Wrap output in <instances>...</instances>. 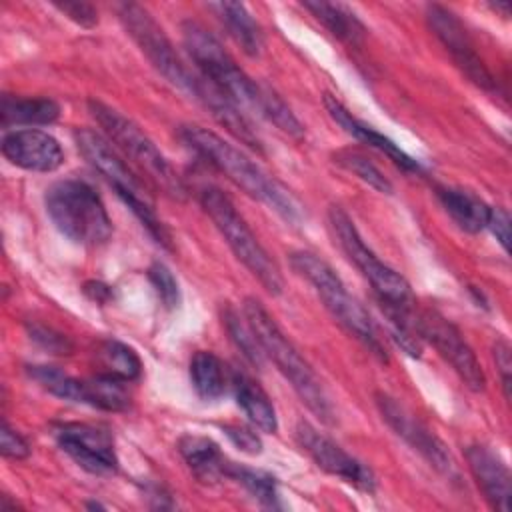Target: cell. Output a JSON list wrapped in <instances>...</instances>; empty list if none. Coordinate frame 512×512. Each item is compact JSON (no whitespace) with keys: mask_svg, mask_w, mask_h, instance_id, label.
Listing matches in <instances>:
<instances>
[{"mask_svg":"<svg viewBox=\"0 0 512 512\" xmlns=\"http://www.w3.org/2000/svg\"><path fill=\"white\" fill-rule=\"evenodd\" d=\"M178 136L190 150H194L210 166L222 172L248 196L270 206L286 222H300L302 212L296 198L276 178L268 176L256 162L242 154L236 146L220 138L216 132L194 124L180 126Z\"/></svg>","mask_w":512,"mask_h":512,"instance_id":"obj_1","label":"cell"},{"mask_svg":"<svg viewBox=\"0 0 512 512\" xmlns=\"http://www.w3.org/2000/svg\"><path fill=\"white\" fill-rule=\"evenodd\" d=\"M244 316L264 356H268L276 364V368L290 382V386L294 388L302 404H306V408L314 416H318L324 424H332L334 408L330 404V398L322 382L314 374L312 366L302 358V354L290 342V338L280 330V326L270 316V312L256 298H246Z\"/></svg>","mask_w":512,"mask_h":512,"instance_id":"obj_2","label":"cell"},{"mask_svg":"<svg viewBox=\"0 0 512 512\" xmlns=\"http://www.w3.org/2000/svg\"><path fill=\"white\" fill-rule=\"evenodd\" d=\"M182 42L200 70V76L210 82L216 90H220L228 100H232L238 108H250L256 114L262 112L266 94L270 88L260 86L252 80L228 54V50L220 44V40L208 32L204 26L192 20L182 22Z\"/></svg>","mask_w":512,"mask_h":512,"instance_id":"obj_3","label":"cell"},{"mask_svg":"<svg viewBox=\"0 0 512 512\" xmlns=\"http://www.w3.org/2000/svg\"><path fill=\"white\" fill-rule=\"evenodd\" d=\"M76 146L84 160L98 172L102 178L116 190L120 200L130 208V212L140 220V224L148 230V234L166 250H172V238L168 228L156 216L148 194L142 190V184L126 164L124 156L110 144L102 134L80 128L74 132Z\"/></svg>","mask_w":512,"mask_h":512,"instance_id":"obj_4","label":"cell"},{"mask_svg":"<svg viewBox=\"0 0 512 512\" xmlns=\"http://www.w3.org/2000/svg\"><path fill=\"white\" fill-rule=\"evenodd\" d=\"M292 268L312 284L326 310L344 326L358 342H362L374 356L386 360L384 344L378 336L376 324L372 322L366 308L348 292L342 278L334 272V268L314 252L298 250L290 254Z\"/></svg>","mask_w":512,"mask_h":512,"instance_id":"obj_5","label":"cell"},{"mask_svg":"<svg viewBox=\"0 0 512 512\" xmlns=\"http://www.w3.org/2000/svg\"><path fill=\"white\" fill-rule=\"evenodd\" d=\"M52 224L68 240L82 246H100L112 236V220L100 194L84 180L54 182L44 196Z\"/></svg>","mask_w":512,"mask_h":512,"instance_id":"obj_6","label":"cell"},{"mask_svg":"<svg viewBox=\"0 0 512 512\" xmlns=\"http://www.w3.org/2000/svg\"><path fill=\"white\" fill-rule=\"evenodd\" d=\"M88 110L106 138L114 142V148L122 152L124 160H130L150 184L160 188L170 198L182 200L186 196V188L176 170L136 122L100 100H90Z\"/></svg>","mask_w":512,"mask_h":512,"instance_id":"obj_7","label":"cell"},{"mask_svg":"<svg viewBox=\"0 0 512 512\" xmlns=\"http://www.w3.org/2000/svg\"><path fill=\"white\" fill-rule=\"evenodd\" d=\"M200 204L210 216L234 256L250 270V274L266 288V292L278 296L284 288V278L278 264L258 242L246 220L238 214L234 202L216 186L200 190Z\"/></svg>","mask_w":512,"mask_h":512,"instance_id":"obj_8","label":"cell"},{"mask_svg":"<svg viewBox=\"0 0 512 512\" xmlns=\"http://www.w3.org/2000/svg\"><path fill=\"white\" fill-rule=\"evenodd\" d=\"M328 224L346 258L370 282L378 304H392V306H404V308L416 306V298L412 294L408 280L402 274H398L394 268L384 264L366 246L358 228L354 226V220L340 206H330Z\"/></svg>","mask_w":512,"mask_h":512,"instance_id":"obj_9","label":"cell"},{"mask_svg":"<svg viewBox=\"0 0 512 512\" xmlns=\"http://www.w3.org/2000/svg\"><path fill=\"white\" fill-rule=\"evenodd\" d=\"M118 18L128 32V36L136 42L142 54L150 60V64L180 92L198 100L202 90V76H194L180 56L176 54L170 38L162 30V26L152 18V14L136 4L124 2L118 4Z\"/></svg>","mask_w":512,"mask_h":512,"instance_id":"obj_10","label":"cell"},{"mask_svg":"<svg viewBox=\"0 0 512 512\" xmlns=\"http://www.w3.org/2000/svg\"><path fill=\"white\" fill-rule=\"evenodd\" d=\"M374 398L382 420L394 430L396 436H400L412 450H416L446 480L454 484L462 482L460 470L448 446L424 422H420L408 408L384 392H376Z\"/></svg>","mask_w":512,"mask_h":512,"instance_id":"obj_11","label":"cell"},{"mask_svg":"<svg viewBox=\"0 0 512 512\" xmlns=\"http://www.w3.org/2000/svg\"><path fill=\"white\" fill-rule=\"evenodd\" d=\"M416 326L420 338L436 348V352L452 366L472 392H482L486 388V376L474 350L450 320L436 310H418Z\"/></svg>","mask_w":512,"mask_h":512,"instance_id":"obj_12","label":"cell"},{"mask_svg":"<svg viewBox=\"0 0 512 512\" xmlns=\"http://www.w3.org/2000/svg\"><path fill=\"white\" fill-rule=\"evenodd\" d=\"M426 20L434 36L440 40V44L446 48V52L452 56L454 64L462 70V74L476 84L482 90L498 92V84L482 58L478 56L464 24L458 20V16L440 4H430L426 8Z\"/></svg>","mask_w":512,"mask_h":512,"instance_id":"obj_13","label":"cell"},{"mask_svg":"<svg viewBox=\"0 0 512 512\" xmlns=\"http://www.w3.org/2000/svg\"><path fill=\"white\" fill-rule=\"evenodd\" d=\"M58 446L86 472L106 476L118 470L112 434L86 422H60L52 428Z\"/></svg>","mask_w":512,"mask_h":512,"instance_id":"obj_14","label":"cell"},{"mask_svg":"<svg viewBox=\"0 0 512 512\" xmlns=\"http://www.w3.org/2000/svg\"><path fill=\"white\" fill-rule=\"evenodd\" d=\"M296 440L300 448L314 460L318 468L324 472L352 484L358 490L364 492H374L376 488V476L374 472L350 456L342 446H338L334 440L318 432L314 426L308 422H298L296 426Z\"/></svg>","mask_w":512,"mask_h":512,"instance_id":"obj_15","label":"cell"},{"mask_svg":"<svg viewBox=\"0 0 512 512\" xmlns=\"http://www.w3.org/2000/svg\"><path fill=\"white\" fill-rule=\"evenodd\" d=\"M2 154L10 164L30 172H54L64 162L60 142L52 134L34 128L4 134Z\"/></svg>","mask_w":512,"mask_h":512,"instance_id":"obj_16","label":"cell"},{"mask_svg":"<svg viewBox=\"0 0 512 512\" xmlns=\"http://www.w3.org/2000/svg\"><path fill=\"white\" fill-rule=\"evenodd\" d=\"M466 460L468 468L478 482L484 498L490 502L494 510L508 512L510 510V496H512V484H510V472L504 460L492 452L488 446L474 444L466 448Z\"/></svg>","mask_w":512,"mask_h":512,"instance_id":"obj_17","label":"cell"},{"mask_svg":"<svg viewBox=\"0 0 512 512\" xmlns=\"http://www.w3.org/2000/svg\"><path fill=\"white\" fill-rule=\"evenodd\" d=\"M324 106L330 114V118L346 132L350 134L352 138L384 152L396 166H400L402 170H408V172H420V164L418 160H414L412 156H408L398 144H394L388 136L380 134L378 130H374L372 126L360 122L358 118L352 116V112L346 110V106L332 94H324Z\"/></svg>","mask_w":512,"mask_h":512,"instance_id":"obj_18","label":"cell"},{"mask_svg":"<svg viewBox=\"0 0 512 512\" xmlns=\"http://www.w3.org/2000/svg\"><path fill=\"white\" fill-rule=\"evenodd\" d=\"M230 386L234 390V398H236L238 406L244 410V414L256 428H260L262 432H270V434L278 430V418H276L274 404L254 378H250L246 372L232 370Z\"/></svg>","mask_w":512,"mask_h":512,"instance_id":"obj_19","label":"cell"},{"mask_svg":"<svg viewBox=\"0 0 512 512\" xmlns=\"http://www.w3.org/2000/svg\"><path fill=\"white\" fill-rule=\"evenodd\" d=\"M178 452L182 454L194 476L202 482H214L218 478H224V468L228 460L212 438L200 434H184L178 440Z\"/></svg>","mask_w":512,"mask_h":512,"instance_id":"obj_20","label":"cell"},{"mask_svg":"<svg viewBox=\"0 0 512 512\" xmlns=\"http://www.w3.org/2000/svg\"><path fill=\"white\" fill-rule=\"evenodd\" d=\"M436 196H438L442 208L448 212V216L464 232L476 234L486 228L490 206L476 194L462 190V188L440 186V188H436Z\"/></svg>","mask_w":512,"mask_h":512,"instance_id":"obj_21","label":"cell"},{"mask_svg":"<svg viewBox=\"0 0 512 512\" xmlns=\"http://www.w3.org/2000/svg\"><path fill=\"white\" fill-rule=\"evenodd\" d=\"M60 106L52 98H22L4 94L0 102V124L10 126H44L56 122Z\"/></svg>","mask_w":512,"mask_h":512,"instance_id":"obj_22","label":"cell"},{"mask_svg":"<svg viewBox=\"0 0 512 512\" xmlns=\"http://www.w3.org/2000/svg\"><path fill=\"white\" fill-rule=\"evenodd\" d=\"M216 12L218 20L224 24L228 34L234 38V42L248 54L258 56L264 46V36L258 26V22L252 18V14L246 10L240 2H216L208 6Z\"/></svg>","mask_w":512,"mask_h":512,"instance_id":"obj_23","label":"cell"},{"mask_svg":"<svg viewBox=\"0 0 512 512\" xmlns=\"http://www.w3.org/2000/svg\"><path fill=\"white\" fill-rule=\"evenodd\" d=\"M302 6L326 28L332 36L338 40L360 46L366 36L364 24L358 20V16L346 6V4H334V2H302Z\"/></svg>","mask_w":512,"mask_h":512,"instance_id":"obj_24","label":"cell"},{"mask_svg":"<svg viewBox=\"0 0 512 512\" xmlns=\"http://www.w3.org/2000/svg\"><path fill=\"white\" fill-rule=\"evenodd\" d=\"M126 384L128 382L124 380L98 372L96 376L82 380L80 404H88L106 412H124L130 408V392Z\"/></svg>","mask_w":512,"mask_h":512,"instance_id":"obj_25","label":"cell"},{"mask_svg":"<svg viewBox=\"0 0 512 512\" xmlns=\"http://www.w3.org/2000/svg\"><path fill=\"white\" fill-rule=\"evenodd\" d=\"M190 382L202 400H218L228 384L224 364L216 354L198 350L190 360Z\"/></svg>","mask_w":512,"mask_h":512,"instance_id":"obj_26","label":"cell"},{"mask_svg":"<svg viewBox=\"0 0 512 512\" xmlns=\"http://www.w3.org/2000/svg\"><path fill=\"white\" fill-rule=\"evenodd\" d=\"M96 362L102 374H110L124 382H134L142 376V362L138 354L118 340L100 342L96 348Z\"/></svg>","mask_w":512,"mask_h":512,"instance_id":"obj_27","label":"cell"},{"mask_svg":"<svg viewBox=\"0 0 512 512\" xmlns=\"http://www.w3.org/2000/svg\"><path fill=\"white\" fill-rule=\"evenodd\" d=\"M224 478H230V480L242 484L262 506L280 508L278 486H276L274 476H270L268 472L254 470V468H248V466L228 460V464L224 468Z\"/></svg>","mask_w":512,"mask_h":512,"instance_id":"obj_28","label":"cell"},{"mask_svg":"<svg viewBox=\"0 0 512 512\" xmlns=\"http://www.w3.org/2000/svg\"><path fill=\"white\" fill-rule=\"evenodd\" d=\"M28 374L50 394H54L62 400L80 404V400H82V380L72 378V376L64 374L62 370H58L54 366H28Z\"/></svg>","mask_w":512,"mask_h":512,"instance_id":"obj_29","label":"cell"},{"mask_svg":"<svg viewBox=\"0 0 512 512\" xmlns=\"http://www.w3.org/2000/svg\"><path fill=\"white\" fill-rule=\"evenodd\" d=\"M222 320H224V326L232 338V342L236 344V348L244 354V358L254 364V366H262V358H264V352L252 332V328L248 326L246 320H240L238 312L230 306H226L222 310Z\"/></svg>","mask_w":512,"mask_h":512,"instance_id":"obj_30","label":"cell"},{"mask_svg":"<svg viewBox=\"0 0 512 512\" xmlns=\"http://www.w3.org/2000/svg\"><path fill=\"white\" fill-rule=\"evenodd\" d=\"M334 160L348 172H352L354 176H358L362 182H366L368 186H372L374 190H378L380 194H392V184L390 180L360 152H352V150H340L334 154Z\"/></svg>","mask_w":512,"mask_h":512,"instance_id":"obj_31","label":"cell"},{"mask_svg":"<svg viewBox=\"0 0 512 512\" xmlns=\"http://www.w3.org/2000/svg\"><path fill=\"white\" fill-rule=\"evenodd\" d=\"M148 280L152 282L158 298L166 308H176L180 304L178 282L166 264L152 262L148 268Z\"/></svg>","mask_w":512,"mask_h":512,"instance_id":"obj_32","label":"cell"},{"mask_svg":"<svg viewBox=\"0 0 512 512\" xmlns=\"http://www.w3.org/2000/svg\"><path fill=\"white\" fill-rule=\"evenodd\" d=\"M28 334H30V340H34L38 346H42L52 354H72V348H74L72 342L64 334L52 328H46L40 324H28Z\"/></svg>","mask_w":512,"mask_h":512,"instance_id":"obj_33","label":"cell"},{"mask_svg":"<svg viewBox=\"0 0 512 512\" xmlns=\"http://www.w3.org/2000/svg\"><path fill=\"white\" fill-rule=\"evenodd\" d=\"M0 452L4 458H10V460H24L30 454V446L24 440V436L18 434L6 420L2 422V430H0Z\"/></svg>","mask_w":512,"mask_h":512,"instance_id":"obj_34","label":"cell"},{"mask_svg":"<svg viewBox=\"0 0 512 512\" xmlns=\"http://www.w3.org/2000/svg\"><path fill=\"white\" fill-rule=\"evenodd\" d=\"M62 14L82 28H94L98 24V10L88 2H52Z\"/></svg>","mask_w":512,"mask_h":512,"instance_id":"obj_35","label":"cell"},{"mask_svg":"<svg viewBox=\"0 0 512 512\" xmlns=\"http://www.w3.org/2000/svg\"><path fill=\"white\" fill-rule=\"evenodd\" d=\"M494 362H496V370L500 372V380H502V390H504V398L510 400V372H512V348L510 342L506 338H498L494 342Z\"/></svg>","mask_w":512,"mask_h":512,"instance_id":"obj_36","label":"cell"},{"mask_svg":"<svg viewBox=\"0 0 512 512\" xmlns=\"http://www.w3.org/2000/svg\"><path fill=\"white\" fill-rule=\"evenodd\" d=\"M226 436L230 438V442L240 448L246 454H260L262 452V440L260 436L246 426H226L224 428Z\"/></svg>","mask_w":512,"mask_h":512,"instance_id":"obj_37","label":"cell"},{"mask_svg":"<svg viewBox=\"0 0 512 512\" xmlns=\"http://www.w3.org/2000/svg\"><path fill=\"white\" fill-rule=\"evenodd\" d=\"M486 228L494 234V238L498 240L502 250L508 252V246H510V216H508V212L500 206H490Z\"/></svg>","mask_w":512,"mask_h":512,"instance_id":"obj_38","label":"cell"},{"mask_svg":"<svg viewBox=\"0 0 512 512\" xmlns=\"http://www.w3.org/2000/svg\"><path fill=\"white\" fill-rule=\"evenodd\" d=\"M84 292H86L92 300H96V302H106V300L112 298L110 286H106V284H102V282H86V284H84Z\"/></svg>","mask_w":512,"mask_h":512,"instance_id":"obj_39","label":"cell"}]
</instances>
